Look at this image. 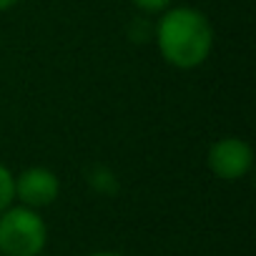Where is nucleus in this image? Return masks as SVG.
Here are the masks:
<instances>
[{
    "instance_id": "nucleus-1",
    "label": "nucleus",
    "mask_w": 256,
    "mask_h": 256,
    "mask_svg": "<svg viewBox=\"0 0 256 256\" xmlns=\"http://www.w3.org/2000/svg\"><path fill=\"white\" fill-rule=\"evenodd\" d=\"M216 46L208 16L194 6H171L156 23V48L176 70L201 68Z\"/></svg>"
},
{
    "instance_id": "nucleus-5",
    "label": "nucleus",
    "mask_w": 256,
    "mask_h": 256,
    "mask_svg": "<svg viewBox=\"0 0 256 256\" xmlns=\"http://www.w3.org/2000/svg\"><path fill=\"white\" fill-rule=\"evenodd\" d=\"M16 204V174L0 161V214Z\"/></svg>"
},
{
    "instance_id": "nucleus-2",
    "label": "nucleus",
    "mask_w": 256,
    "mask_h": 256,
    "mask_svg": "<svg viewBox=\"0 0 256 256\" xmlns=\"http://www.w3.org/2000/svg\"><path fill=\"white\" fill-rule=\"evenodd\" d=\"M48 244V226L40 211L13 204L0 214V256H40Z\"/></svg>"
},
{
    "instance_id": "nucleus-8",
    "label": "nucleus",
    "mask_w": 256,
    "mask_h": 256,
    "mask_svg": "<svg viewBox=\"0 0 256 256\" xmlns=\"http://www.w3.org/2000/svg\"><path fill=\"white\" fill-rule=\"evenodd\" d=\"M88 256H126V254H120V251H93Z\"/></svg>"
},
{
    "instance_id": "nucleus-7",
    "label": "nucleus",
    "mask_w": 256,
    "mask_h": 256,
    "mask_svg": "<svg viewBox=\"0 0 256 256\" xmlns=\"http://www.w3.org/2000/svg\"><path fill=\"white\" fill-rule=\"evenodd\" d=\"M18 3H20V0H0V13H6V10L16 8Z\"/></svg>"
},
{
    "instance_id": "nucleus-9",
    "label": "nucleus",
    "mask_w": 256,
    "mask_h": 256,
    "mask_svg": "<svg viewBox=\"0 0 256 256\" xmlns=\"http://www.w3.org/2000/svg\"><path fill=\"white\" fill-rule=\"evenodd\" d=\"M40 256H46V254H40Z\"/></svg>"
},
{
    "instance_id": "nucleus-3",
    "label": "nucleus",
    "mask_w": 256,
    "mask_h": 256,
    "mask_svg": "<svg viewBox=\"0 0 256 256\" xmlns=\"http://www.w3.org/2000/svg\"><path fill=\"white\" fill-rule=\"evenodd\" d=\"M206 166L221 181H228V184L241 181L254 168V148L248 141L238 136H224L208 146Z\"/></svg>"
},
{
    "instance_id": "nucleus-4",
    "label": "nucleus",
    "mask_w": 256,
    "mask_h": 256,
    "mask_svg": "<svg viewBox=\"0 0 256 256\" xmlns=\"http://www.w3.org/2000/svg\"><path fill=\"white\" fill-rule=\"evenodd\" d=\"M60 196V178L46 166H28L16 176V198L28 208H46Z\"/></svg>"
},
{
    "instance_id": "nucleus-6",
    "label": "nucleus",
    "mask_w": 256,
    "mask_h": 256,
    "mask_svg": "<svg viewBox=\"0 0 256 256\" xmlns=\"http://www.w3.org/2000/svg\"><path fill=\"white\" fill-rule=\"evenodd\" d=\"M131 6L146 16H161L164 10L174 6V0H131Z\"/></svg>"
}]
</instances>
